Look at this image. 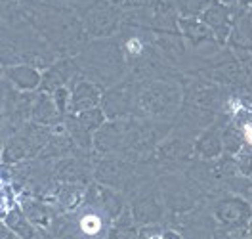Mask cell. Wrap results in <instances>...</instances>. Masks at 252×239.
<instances>
[{"mask_svg":"<svg viewBox=\"0 0 252 239\" xmlns=\"http://www.w3.org/2000/svg\"><path fill=\"white\" fill-rule=\"evenodd\" d=\"M182 103V90L166 80H151L145 82L138 92L136 113L145 121H166L178 111Z\"/></svg>","mask_w":252,"mask_h":239,"instance_id":"6da1fadb","label":"cell"},{"mask_svg":"<svg viewBox=\"0 0 252 239\" xmlns=\"http://www.w3.org/2000/svg\"><path fill=\"white\" fill-rule=\"evenodd\" d=\"M52 132H54V128L50 127H42L36 123H25L16 134L6 138L4 153H2L4 163L12 165V163H19V161H25L36 155L38 151H42L46 147V143L52 138Z\"/></svg>","mask_w":252,"mask_h":239,"instance_id":"7a4b0ae2","label":"cell"},{"mask_svg":"<svg viewBox=\"0 0 252 239\" xmlns=\"http://www.w3.org/2000/svg\"><path fill=\"white\" fill-rule=\"evenodd\" d=\"M212 218L223 230H233V228H247L252 216V203L237 193H229L218 197L212 203Z\"/></svg>","mask_w":252,"mask_h":239,"instance_id":"3957f363","label":"cell"},{"mask_svg":"<svg viewBox=\"0 0 252 239\" xmlns=\"http://www.w3.org/2000/svg\"><path fill=\"white\" fill-rule=\"evenodd\" d=\"M138 92L140 88L136 86L134 80H125L109 90L103 92L101 98V109L105 113L107 121H117V119H128L132 113H136L138 105Z\"/></svg>","mask_w":252,"mask_h":239,"instance_id":"277c9868","label":"cell"},{"mask_svg":"<svg viewBox=\"0 0 252 239\" xmlns=\"http://www.w3.org/2000/svg\"><path fill=\"white\" fill-rule=\"evenodd\" d=\"M134 220L140 226L160 224L166 214V205L160 193V186H145L130 203Z\"/></svg>","mask_w":252,"mask_h":239,"instance_id":"5b68a950","label":"cell"},{"mask_svg":"<svg viewBox=\"0 0 252 239\" xmlns=\"http://www.w3.org/2000/svg\"><path fill=\"white\" fill-rule=\"evenodd\" d=\"M160 193L164 199V205L168 210H172L176 214H184L189 212L195 207V203L199 201V193L193 184H189V180L178 178V176H166L160 182Z\"/></svg>","mask_w":252,"mask_h":239,"instance_id":"8992f818","label":"cell"},{"mask_svg":"<svg viewBox=\"0 0 252 239\" xmlns=\"http://www.w3.org/2000/svg\"><path fill=\"white\" fill-rule=\"evenodd\" d=\"M128 128H130V119L105 121L103 127L94 134V149L101 155L121 153L128 136Z\"/></svg>","mask_w":252,"mask_h":239,"instance_id":"52a82bcc","label":"cell"},{"mask_svg":"<svg viewBox=\"0 0 252 239\" xmlns=\"http://www.w3.org/2000/svg\"><path fill=\"white\" fill-rule=\"evenodd\" d=\"M95 180L113 190H123L128 180H132V165L121 157L101 159L95 165Z\"/></svg>","mask_w":252,"mask_h":239,"instance_id":"ba28073f","label":"cell"},{"mask_svg":"<svg viewBox=\"0 0 252 239\" xmlns=\"http://www.w3.org/2000/svg\"><path fill=\"white\" fill-rule=\"evenodd\" d=\"M84 25H86V31L90 33L92 36H107L111 33L117 29L119 25V14L117 10L107 4L105 0L94 4L86 16H84Z\"/></svg>","mask_w":252,"mask_h":239,"instance_id":"9c48e42d","label":"cell"},{"mask_svg":"<svg viewBox=\"0 0 252 239\" xmlns=\"http://www.w3.org/2000/svg\"><path fill=\"white\" fill-rule=\"evenodd\" d=\"M193 153L203 161H214L223 153V140H221V125L212 123L210 127L201 130V134L193 142Z\"/></svg>","mask_w":252,"mask_h":239,"instance_id":"30bf717a","label":"cell"},{"mask_svg":"<svg viewBox=\"0 0 252 239\" xmlns=\"http://www.w3.org/2000/svg\"><path fill=\"white\" fill-rule=\"evenodd\" d=\"M75 77H77V65H75V62L69 60V58L58 60L56 64L48 65L46 71L42 73V86H40V92L54 94L58 88L67 86Z\"/></svg>","mask_w":252,"mask_h":239,"instance_id":"8fae6325","label":"cell"},{"mask_svg":"<svg viewBox=\"0 0 252 239\" xmlns=\"http://www.w3.org/2000/svg\"><path fill=\"white\" fill-rule=\"evenodd\" d=\"M4 75L12 86H16L21 92H40L42 86V73L29 64L8 65L4 69Z\"/></svg>","mask_w":252,"mask_h":239,"instance_id":"7c38bea8","label":"cell"},{"mask_svg":"<svg viewBox=\"0 0 252 239\" xmlns=\"http://www.w3.org/2000/svg\"><path fill=\"white\" fill-rule=\"evenodd\" d=\"M101 86L88 79H80L73 86V98H71V113H82L94 107H101Z\"/></svg>","mask_w":252,"mask_h":239,"instance_id":"4fadbf2b","label":"cell"},{"mask_svg":"<svg viewBox=\"0 0 252 239\" xmlns=\"http://www.w3.org/2000/svg\"><path fill=\"white\" fill-rule=\"evenodd\" d=\"M92 163L88 159L80 157H65L58 161L54 169V178L56 182H69V184H86L90 178Z\"/></svg>","mask_w":252,"mask_h":239,"instance_id":"5bb4252c","label":"cell"},{"mask_svg":"<svg viewBox=\"0 0 252 239\" xmlns=\"http://www.w3.org/2000/svg\"><path fill=\"white\" fill-rule=\"evenodd\" d=\"M65 115L60 111L56 100L52 94H46V92H38L36 94V100H34V105H32V113H31V121L36 123V125H42V127H58L62 125Z\"/></svg>","mask_w":252,"mask_h":239,"instance_id":"9a60e30c","label":"cell"},{"mask_svg":"<svg viewBox=\"0 0 252 239\" xmlns=\"http://www.w3.org/2000/svg\"><path fill=\"white\" fill-rule=\"evenodd\" d=\"M223 90L220 86H214V84H205V82H195L191 86V90H188V100L191 103V107H197V109H216L218 105L221 107L223 103Z\"/></svg>","mask_w":252,"mask_h":239,"instance_id":"2e32d148","label":"cell"},{"mask_svg":"<svg viewBox=\"0 0 252 239\" xmlns=\"http://www.w3.org/2000/svg\"><path fill=\"white\" fill-rule=\"evenodd\" d=\"M201 19L205 21L206 25L212 29L216 40H225L227 34H229V8L227 4H221V2H212L208 8L205 10V14L201 16Z\"/></svg>","mask_w":252,"mask_h":239,"instance_id":"e0dca14e","label":"cell"},{"mask_svg":"<svg viewBox=\"0 0 252 239\" xmlns=\"http://www.w3.org/2000/svg\"><path fill=\"white\" fill-rule=\"evenodd\" d=\"M4 226L16 236L17 239H38V230L36 226L27 218L21 207L8 208L4 214Z\"/></svg>","mask_w":252,"mask_h":239,"instance_id":"ac0fdd59","label":"cell"},{"mask_svg":"<svg viewBox=\"0 0 252 239\" xmlns=\"http://www.w3.org/2000/svg\"><path fill=\"white\" fill-rule=\"evenodd\" d=\"M107 239H142V226L134 220L130 205L123 210V214L113 222Z\"/></svg>","mask_w":252,"mask_h":239,"instance_id":"d6986e66","label":"cell"},{"mask_svg":"<svg viewBox=\"0 0 252 239\" xmlns=\"http://www.w3.org/2000/svg\"><path fill=\"white\" fill-rule=\"evenodd\" d=\"M19 207L23 208V212L27 214V218H29L36 228H40V230L52 228V224L56 220L52 207L44 205V203L38 201V199H25V201L19 203Z\"/></svg>","mask_w":252,"mask_h":239,"instance_id":"ffe728a7","label":"cell"},{"mask_svg":"<svg viewBox=\"0 0 252 239\" xmlns=\"http://www.w3.org/2000/svg\"><path fill=\"white\" fill-rule=\"evenodd\" d=\"M178 25H180L182 33L186 34V38H188L193 46H201L205 40L216 38L212 29L206 25L203 19H199V17H182L178 21Z\"/></svg>","mask_w":252,"mask_h":239,"instance_id":"44dd1931","label":"cell"},{"mask_svg":"<svg viewBox=\"0 0 252 239\" xmlns=\"http://www.w3.org/2000/svg\"><path fill=\"white\" fill-rule=\"evenodd\" d=\"M84 186L82 184H69V182H58V190H56V201L58 205L67 210L73 212L75 208L80 207L82 199H84Z\"/></svg>","mask_w":252,"mask_h":239,"instance_id":"7402d4cb","label":"cell"},{"mask_svg":"<svg viewBox=\"0 0 252 239\" xmlns=\"http://www.w3.org/2000/svg\"><path fill=\"white\" fill-rule=\"evenodd\" d=\"M63 127H65V130H67V134L71 136V140L75 142V145L80 147L82 151H90V149L94 147V134L88 132L86 128L80 125L79 119H77V115H73V113L65 115V119H63Z\"/></svg>","mask_w":252,"mask_h":239,"instance_id":"603a6c76","label":"cell"},{"mask_svg":"<svg viewBox=\"0 0 252 239\" xmlns=\"http://www.w3.org/2000/svg\"><path fill=\"white\" fill-rule=\"evenodd\" d=\"M73 115H77L80 125L86 128L88 132H92V134H95L99 128L103 127V123L107 121V117H105V113H103L101 107H94V109H88V111L82 113H73Z\"/></svg>","mask_w":252,"mask_h":239,"instance_id":"cb8c5ba5","label":"cell"},{"mask_svg":"<svg viewBox=\"0 0 252 239\" xmlns=\"http://www.w3.org/2000/svg\"><path fill=\"white\" fill-rule=\"evenodd\" d=\"M214 0H174V6L182 17H201Z\"/></svg>","mask_w":252,"mask_h":239,"instance_id":"d4e9b609","label":"cell"},{"mask_svg":"<svg viewBox=\"0 0 252 239\" xmlns=\"http://www.w3.org/2000/svg\"><path fill=\"white\" fill-rule=\"evenodd\" d=\"M52 96H54V100H56V103H58L60 111H62L63 115H69V113H71V98H73V88L63 86V88H58V90H56Z\"/></svg>","mask_w":252,"mask_h":239,"instance_id":"484cf974","label":"cell"},{"mask_svg":"<svg viewBox=\"0 0 252 239\" xmlns=\"http://www.w3.org/2000/svg\"><path fill=\"white\" fill-rule=\"evenodd\" d=\"M160 239H186L184 234L176 228H162V234H160Z\"/></svg>","mask_w":252,"mask_h":239,"instance_id":"4316f807","label":"cell"},{"mask_svg":"<svg viewBox=\"0 0 252 239\" xmlns=\"http://www.w3.org/2000/svg\"><path fill=\"white\" fill-rule=\"evenodd\" d=\"M218 2H221V4H233L237 0H218Z\"/></svg>","mask_w":252,"mask_h":239,"instance_id":"83f0119b","label":"cell"},{"mask_svg":"<svg viewBox=\"0 0 252 239\" xmlns=\"http://www.w3.org/2000/svg\"><path fill=\"white\" fill-rule=\"evenodd\" d=\"M247 228H249V232H251V236H252V216H251V220H249V226H247Z\"/></svg>","mask_w":252,"mask_h":239,"instance_id":"f1b7e54d","label":"cell"},{"mask_svg":"<svg viewBox=\"0 0 252 239\" xmlns=\"http://www.w3.org/2000/svg\"><path fill=\"white\" fill-rule=\"evenodd\" d=\"M243 2H245L247 6H252V0H243Z\"/></svg>","mask_w":252,"mask_h":239,"instance_id":"f546056e","label":"cell"},{"mask_svg":"<svg viewBox=\"0 0 252 239\" xmlns=\"http://www.w3.org/2000/svg\"><path fill=\"white\" fill-rule=\"evenodd\" d=\"M251 180H252V178H251Z\"/></svg>","mask_w":252,"mask_h":239,"instance_id":"4dcf8cb0","label":"cell"},{"mask_svg":"<svg viewBox=\"0 0 252 239\" xmlns=\"http://www.w3.org/2000/svg\"><path fill=\"white\" fill-rule=\"evenodd\" d=\"M251 239H252V238H251Z\"/></svg>","mask_w":252,"mask_h":239,"instance_id":"1f68e13d","label":"cell"}]
</instances>
